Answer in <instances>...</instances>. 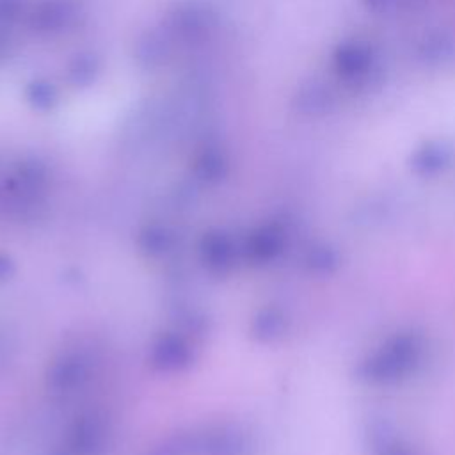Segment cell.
I'll use <instances>...</instances> for the list:
<instances>
[{"label":"cell","instance_id":"cell-1","mask_svg":"<svg viewBox=\"0 0 455 455\" xmlns=\"http://www.w3.org/2000/svg\"><path fill=\"white\" fill-rule=\"evenodd\" d=\"M375 66V55L370 44L361 41H347L334 53V69L341 80L348 84H363Z\"/></svg>","mask_w":455,"mask_h":455},{"label":"cell","instance_id":"cell-2","mask_svg":"<svg viewBox=\"0 0 455 455\" xmlns=\"http://www.w3.org/2000/svg\"><path fill=\"white\" fill-rule=\"evenodd\" d=\"M414 352H416V345L414 339H402L396 341L393 347H389L386 352H382L375 361H371L368 375H377L380 379H384V375H395L400 373L402 366H409L411 361H414Z\"/></svg>","mask_w":455,"mask_h":455},{"label":"cell","instance_id":"cell-3","mask_svg":"<svg viewBox=\"0 0 455 455\" xmlns=\"http://www.w3.org/2000/svg\"><path fill=\"white\" fill-rule=\"evenodd\" d=\"M448 158L450 153L441 144H430L416 156L418 167L423 171H437L448 162Z\"/></svg>","mask_w":455,"mask_h":455},{"label":"cell","instance_id":"cell-4","mask_svg":"<svg viewBox=\"0 0 455 455\" xmlns=\"http://www.w3.org/2000/svg\"><path fill=\"white\" fill-rule=\"evenodd\" d=\"M389 455H402V453H396V451H393V453H389Z\"/></svg>","mask_w":455,"mask_h":455}]
</instances>
